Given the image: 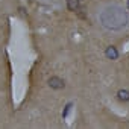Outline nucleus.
<instances>
[{"label":"nucleus","mask_w":129,"mask_h":129,"mask_svg":"<svg viewBox=\"0 0 129 129\" xmlns=\"http://www.w3.org/2000/svg\"><path fill=\"white\" fill-rule=\"evenodd\" d=\"M67 6L70 11H78L79 9V0H67Z\"/></svg>","instance_id":"20e7f679"},{"label":"nucleus","mask_w":129,"mask_h":129,"mask_svg":"<svg viewBox=\"0 0 129 129\" xmlns=\"http://www.w3.org/2000/svg\"><path fill=\"white\" fill-rule=\"evenodd\" d=\"M106 56H108L109 59H117V58H118V52L115 50V47L111 46V47L106 49Z\"/></svg>","instance_id":"7ed1b4c3"},{"label":"nucleus","mask_w":129,"mask_h":129,"mask_svg":"<svg viewBox=\"0 0 129 129\" xmlns=\"http://www.w3.org/2000/svg\"><path fill=\"white\" fill-rule=\"evenodd\" d=\"M117 96H118V99L123 100V102H127V100H129V91H127V90H120V91L117 93Z\"/></svg>","instance_id":"39448f33"},{"label":"nucleus","mask_w":129,"mask_h":129,"mask_svg":"<svg viewBox=\"0 0 129 129\" xmlns=\"http://www.w3.org/2000/svg\"><path fill=\"white\" fill-rule=\"evenodd\" d=\"M49 85H50V88H53V90H59V88H64V81H62L61 78L53 76V78L49 79Z\"/></svg>","instance_id":"f03ea898"},{"label":"nucleus","mask_w":129,"mask_h":129,"mask_svg":"<svg viewBox=\"0 0 129 129\" xmlns=\"http://www.w3.org/2000/svg\"><path fill=\"white\" fill-rule=\"evenodd\" d=\"M103 14H106V15H109V18H112V23H109V29H120L121 26H124L126 24V21H127V15L120 9V8H108ZM102 21H106V20H102Z\"/></svg>","instance_id":"f257e3e1"},{"label":"nucleus","mask_w":129,"mask_h":129,"mask_svg":"<svg viewBox=\"0 0 129 129\" xmlns=\"http://www.w3.org/2000/svg\"><path fill=\"white\" fill-rule=\"evenodd\" d=\"M127 8H129V2H127Z\"/></svg>","instance_id":"423d86ee"}]
</instances>
